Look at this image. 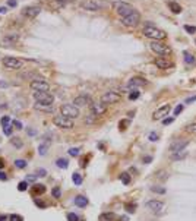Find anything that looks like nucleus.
<instances>
[{"label":"nucleus","mask_w":196,"mask_h":221,"mask_svg":"<svg viewBox=\"0 0 196 221\" xmlns=\"http://www.w3.org/2000/svg\"><path fill=\"white\" fill-rule=\"evenodd\" d=\"M142 34H144L147 38H151L152 41H161V40H164V38L167 37V34L164 32L163 29L157 28L155 25H152V24L145 25L144 29H142Z\"/></svg>","instance_id":"obj_1"},{"label":"nucleus","mask_w":196,"mask_h":221,"mask_svg":"<svg viewBox=\"0 0 196 221\" xmlns=\"http://www.w3.org/2000/svg\"><path fill=\"white\" fill-rule=\"evenodd\" d=\"M149 49L152 50L155 54L161 56V57H167V56H171V47L164 44L161 41H151L149 42Z\"/></svg>","instance_id":"obj_2"},{"label":"nucleus","mask_w":196,"mask_h":221,"mask_svg":"<svg viewBox=\"0 0 196 221\" xmlns=\"http://www.w3.org/2000/svg\"><path fill=\"white\" fill-rule=\"evenodd\" d=\"M113 9H114V12L120 18L129 16L130 13H133V12L136 10L130 3H126V2H114V3H113Z\"/></svg>","instance_id":"obj_3"},{"label":"nucleus","mask_w":196,"mask_h":221,"mask_svg":"<svg viewBox=\"0 0 196 221\" xmlns=\"http://www.w3.org/2000/svg\"><path fill=\"white\" fill-rule=\"evenodd\" d=\"M82 9L90 10V12H98L107 8V2L106 0H85L81 3Z\"/></svg>","instance_id":"obj_4"},{"label":"nucleus","mask_w":196,"mask_h":221,"mask_svg":"<svg viewBox=\"0 0 196 221\" xmlns=\"http://www.w3.org/2000/svg\"><path fill=\"white\" fill-rule=\"evenodd\" d=\"M60 111H62V114L66 116V117H69V119H78L79 116H81V111H79V108L75 106V104H63V106L60 107Z\"/></svg>","instance_id":"obj_5"},{"label":"nucleus","mask_w":196,"mask_h":221,"mask_svg":"<svg viewBox=\"0 0 196 221\" xmlns=\"http://www.w3.org/2000/svg\"><path fill=\"white\" fill-rule=\"evenodd\" d=\"M120 22H122L124 26H127V28H135V26H138L139 22H140V13H139L138 10H135V12L130 13L129 16L120 18Z\"/></svg>","instance_id":"obj_6"},{"label":"nucleus","mask_w":196,"mask_h":221,"mask_svg":"<svg viewBox=\"0 0 196 221\" xmlns=\"http://www.w3.org/2000/svg\"><path fill=\"white\" fill-rule=\"evenodd\" d=\"M53 123L60 127V129H72L73 127V120L72 119H69V117H66L63 114H59V116H54L53 117Z\"/></svg>","instance_id":"obj_7"},{"label":"nucleus","mask_w":196,"mask_h":221,"mask_svg":"<svg viewBox=\"0 0 196 221\" xmlns=\"http://www.w3.org/2000/svg\"><path fill=\"white\" fill-rule=\"evenodd\" d=\"M3 66L10 70H16L24 66V60L18 57H12V56H6V57H3Z\"/></svg>","instance_id":"obj_8"},{"label":"nucleus","mask_w":196,"mask_h":221,"mask_svg":"<svg viewBox=\"0 0 196 221\" xmlns=\"http://www.w3.org/2000/svg\"><path fill=\"white\" fill-rule=\"evenodd\" d=\"M122 98V95H120V92H117V91H107L103 94V97H101V103H104V104H116V103H119Z\"/></svg>","instance_id":"obj_9"},{"label":"nucleus","mask_w":196,"mask_h":221,"mask_svg":"<svg viewBox=\"0 0 196 221\" xmlns=\"http://www.w3.org/2000/svg\"><path fill=\"white\" fill-rule=\"evenodd\" d=\"M35 101L38 103H44V104H53L54 103V97L51 92H46V91H35L32 94Z\"/></svg>","instance_id":"obj_10"},{"label":"nucleus","mask_w":196,"mask_h":221,"mask_svg":"<svg viewBox=\"0 0 196 221\" xmlns=\"http://www.w3.org/2000/svg\"><path fill=\"white\" fill-rule=\"evenodd\" d=\"M29 87H31V90L32 91H46V92H49L50 90V85L49 82L46 81V79H35V81H31L29 82Z\"/></svg>","instance_id":"obj_11"},{"label":"nucleus","mask_w":196,"mask_h":221,"mask_svg":"<svg viewBox=\"0 0 196 221\" xmlns=\"http://www.w3.org/2000/svg\"><path fill=\"white\" fill-rule=\"evenodd\" d=\"M189 145V141L188 139H177L174 141L171 145H170V152L171 154H177V152H181L184 151V148Z\"/></svg>","instance_id":"obj_12"},{"label":"nucleus","mask_w":196,"mask_h":221,"mask_svg":"<svg viewBox=\"0 0 196 221\" xmlns=\"http://www.w3.org/2000/svg\"><path fill=\"white\" fill-rule=\"evenodd\" d=\"M90 108H91V113L94 116H101V114H104L106 113V110H107V106L104 104V103H91L90 104Z\"/></svg>","instance_id":"obj_13"},{"label":"nucleus","mask_w":196,"mask_h":221,"mask_svg":"<svg viewBox=\"0 0 196 221\" xmlns=\"http://www.w3.org/2000/svg\"><path fill=\"white\" fill-rule=\"evenodd\" d=\"M18 40H19V34H9L0 41V46L2 47H12V46L16 44Z\"/></svg>","instance_id":"obj_14"},{"label":"nucleus","mask_w":196,"mask_h":221,"mask_svg":"<svg viewBox=\"0 0 196 221\" xmlns=\"http://www.w3.org/2000/svg\"><path fill=\"white\" fill-rule=\"evenodd\" d=\"M40 13H41V8H38V6H26V8L22 9V15L26 18H35Z\"/></svg>","instance_id":"obj_15"},{"label":"nucleus","mask_w":196,"mask_h":221,"mask_svg":"<svg viewBox=\"0 0 196 221\" xmlns=\"http://www.w3.org/2000/svg\"><path fill=\"white\" fill-rule=\"evenodd\" d=\"M91 103H92V101H91L90 95H88V94H82V95L75 97L72 104H75L76 107H83V106H86V104H91Z\"/></svg>","instance_id":"obj_16"},{"label":"nucleus","mask_w":196,"mask_h":221,"mask_svg":"<svg viewBox=\"0 0 196 221\" xmlns=\"http://www.w3.org/2000/svg\"><path fill=\"white\" fill-rule=\"evenodd\" d=\"M145 206H147L148 209L154 211V212H160V211L164 208V202L157 201V199H151V201H148L147 204H145Z\"/></svg>","instance_id":"obj_17"},{"label":"nucleus","mask_w":196,"mask_h":221,"mask_svg":"<svg viewBox=\"0 0 196 221\" xmlns=\"http://www.w3.org/2000/svg\"><path fill=\"white\" fill-rule=\"evenodd\" d=\"M168 111H170V104H165V106L160 107L158 110L154 111V114H152V119L154 120H160V119H164L165 116L168 114Z\"/></svg>","instance_id":"obj_18"},{"label":"nucleus","mask_w":196,"mask_h":221,"mask_svg":"<svg viewBox=\"0 0 196 221\" xmlns=\"http://www.w3.org/2000/svg\"><path fill=\"white\" fill-rule=\"evenodd\" d=\"M145 85H147V81L144 78H139V76L132 78L130 81L127 82V88H133V90H136L139 87H145Z\"/></svg>","instance_id":"obj_19"},{"label":"nucleus","mask_w":196,"mask_h":221,"mask_svg":"<svg viewBox=\"0 0 196 221\" xmlns=\"http://www.w3.org/2000/svg\"><path fill=\"white\" fill-rule=\"evenodd\" d=\"M154 65H155L158 69H168V67L173 66V63L170 60H165V59H163V57H157L155 60H154Z\"/></svg>","instance_id":"obj_20"},{"label":"nucleus","mask_w":196,"mask_h":221,"mask_svg":"<svg viewBox=\"0 0 196 221\" xmlns=\"http://www.w3.org/2000/svg\"><path fill=\"white\" fill-rule=\"evenodd\" d=\"M34 108H35L37 111H46V113H50V111L54 110L53 104H44V103H38V101H35Z\"/></svg>","instance_id":"obj_21"},{"label":"nucleus","mask_w":196,"mask_h":221,"mask_svg":"<svg viewBox=\"0 0 196 221\" xmlns=\"http://www.w3.org/2000/svg\"><path fill=\"white\" fill-rule=\"evenodd\" d=\"M73 202H75V205L76 206H79V208H85L86 205H88V198L86 196H83V195H78V196H75V199H73Z\"/></svg>","instance_id":"obj_22"},{"label":"nucleus","mask_w":196,"mask_h":221,"mask_svg":"<svg viewBox=\"0 0 196 221\" xmlns=\"http://www.w3.org/2000/svg\"><path fill=\"white\" fill-rule=\"evenodd\" d=\"M49 148H50V141H44V142H41L40 145H38V154H40L41 157L47 155Z\"/></svg>","instance_id":"obj_23"},{"label":"nucleus","mask_w":196,"mask_h":221,"mask_svg":"<svg viewBox=\"0 0 196 221\" xmlns=\"http://www.w3.org/2000/svg\"><path fill=\"white\" fill-rule=\"evenodd\" d=\"M31 192H32L34 196H38V195H42V193H46V186L44 185H38V183H35L31 189Z\"/></svg>","instance_id":"obj_24"},{"label":"nucleus","mask_w":196,"mask_h":221,"mask_svg":"<svg viewBox=\"0 0 196 221\" xmlns=\"http://www.w3.org/2000/svg\"><path fill=\"white\" fill-rule=\"evenodd\" d=\"M56 165H57L59 168H67L69 167V161H67V158H57Z\"/></svg>","instance_id":"obj_25"},{"label":"nucleus","mask_w":196,"mask_h":221,"mask_svg":"<svg viewBox=\"0 0 196 221\" xmlns=\"http://www.w3.org/2000/svg\"><path fill=\"white\" fill-rule=\"evenodd\" d=\"M168 6H170L173 13H180V12H181V6H180L179 3H176V2H170Z\"/></svg>","instance_id":"obj_26"},{"label":"nucleus","mask_w":196,"mask_h":221,"mask_svg":"<svg viewBox=\"0 0 196 221\" xmlns=\"http://www.w3.org/2000/svg\"><path fill=\"white\" fill-rule=\"evenodd\" d=\"M184 131L188 132L189 135H195L196 136V122L195 123H189L188 126L184 127Z\"/></svg>","instance_id":"obj_27"},{"label":"nucleus","mask_w":196,"mask_h":221,"mask_svg":"<svg viewBox=\"0 0 196 221\" xmlns=\"http://www.w3.org/2000/svg\"><path fill=\"white\" fill-rule=\"evenodd\" d=\"M116 215L113 212H106V214H101V217H100V220L101 221H111L114 220Z\"/></svg>","instance_id":"obj_28"},{"label":"nucleus","mask_w":196,"mask_h":221,"mask_svg":"<svg viewBox=\"0 0 196 221\" xmlns=\"http://www.w3.org/2000/svg\"><path fill=\"white\" fill-rule=\"evenodd\" d=\"M151 192H154V193H160V195H164L167 190L164 186H151Z\"/></svg>","instance_id":"obj_29"},{"label":"nucleus","mask_w":196,"mask_h":221,"mask_svg":"<svg viewBox=\"0 0 196 221\" xmlns=\"http://www.w3.org/2000/svg\"><path fill=\"white\" fill-rule=\"evenodd\" d=\"M72 180H73V183L76 185V186H79V185H82V176L79 174V173H73Z\"/></svg>","instance_id":"obj_30"},{"label":"nucleus","mask_w":196,"mask_h":221,"mask_svg":"<svg viewBox=\"0 0 196 221\" xmlns=\"http://www.w3.org/2000/svg\"><path fill=\"white\" fill-rule=\"evenodd\" d=\"M184 54V62L188 63V65H192V63H195V57L190 54V53H188V51H184L183 53Z\"/></svg>","instance_id":"obj_31"},{"label":"nucleus","mask_w":196,"mask_h":221,"mask_svg":"<svg viewBox=\"0 0 196 221\" xmlns=\"http://www.w3.org/2000/svg\"><path fill=\"white\" fill-rule=\"evenodd\" d=\"M120 180H122L123 185H129V183H130V176H129V173H122Z\"/></svg>","instance_id":"obj_32"},{"label":"nucleus","mask_w":196,"mask_h":221,"mask_svg":"<svg viewBox=\"0 0 196 221\" xmlns=\"http://www.w3.org/2000/svg\"><path fill=\"white\" fill-rule=\"evenodd\" d=\"M188 155V152L186 151H181V152H177V154H173V160L174 161H177V160H181V158H184V157Z\"/></svg>","instance_id":"obj_33"},{"label":"nucleus","mask_w":196,"mask_h":221,"mask_svg":"<svg viewBox=\"0 0 196 221\" xmlns=\"http://www.w3.org/2000/svg\"><path fill=\"white\" fill-rule=\"evenodd\" d=\"M139 97H140V92H139L138 90H133V91H130V94H129V100H132V101H135V100H138Z\"/></svg>","instance_id":"obj_34"},{"label":"nucleus","mask_w":196,"mask_h":221,"mask_svg":"<svg viewBox=\"0 0 196 221\" xmlns=\"http://www.w3.org/2000/svg\"><path fill=\"white\" fill-rule=\"evenodd\" d=\"M26 164L28 163L25 160H15V167H18V168H25Z\"/></svg>","instance_id":"obj_35"},{"label":"nucleus","mask_w":196,"mask_h":221,"mask_svg":"<svg viewBox=\"0 0 196 221\" xmlns=\"http://www.w3.org/2000/svg\"><path fill=\"white\" fill-rule=\"evenodd\" d=\"M10 144L13 145V147H18V148H22V141L19 139V138H13V139H10Z\"/></svg>","instance_id":"obj_36"},{"label":"nucleus","mask_w":196,"mask_h":221,"mask_svg":"<svg viewBox=\"0 0 196 221\" xmlns=\"http://www.w3.org/2000/svg\"><path fill=\"white\" fill-rule=\"evenodd\" d=\"M12 132H13V127H12L10 124H8V126H3V133H5L6 136H10V135H12Z\"/></svg>","instance_id":"obj_37"},{"label":"nucleus","mask_w":196,"mask_h":221,"mask_svg":"<svg viewBox=\"0 0 196 221\" xmlns=\"http://www.w3.org/2000/svg\"><path fill=\"white\" fill-rule=\"evenodd\" d=\"M18 189L21 190V192H25L26 189H28V182L26 180H24V182H21L19 185H18Z\"/></svg>","instance_id":"obj_38"},{"label":"nucleus","mask_w":196,"mask_h":221,"mask_svg":"<svg viewBox=\"0 0 196 221\" xmlns=\"http://www.w3.org/2000/svg\"><path fill=\"white\" fill-rule=\"evenodd\" d=\"M0 123H2V126H8L9 123H10V117H9V116H2Z\"/></svg>","instance_id":"obj_39"},{"label":"nucleus","mask_w":196,"mask_h":221,"mask_svg":"<svg viewBox=\"0 0 196 221\" xmlns=\"http://www.w3.org/2000/svg\"><path fill=\"white\" fill-rule=\"evenodd\" d=\"M124 208H126V211H127V212H135V209H136V205L135 204H126L124 205Z\"/></svg>","instance_id":"obj_40"},{"label":"nucleus","mask_w":196,"mask_h":221,"mask_svg":"<svg viewBox=\"0 0 196 221\" xmlns=\"http://www.w3.org/2000/svg\"><path fill=\"white\" fill-rule=\"evenodd\" d=\"M67 221H79V217L75 212H69L67 214Z\"/></svg>","instance_id":"obj_41"},{"label":"nucleus","mask_w":196,"mask_h":221,"mask_svg":"<svg viewBox=\"0 0 196 221\" xmlns=\"http://www.w3.org/2000/svg\"><path fill=\"white\" fill-rule=\"evenodd\" d=\"M79 151H81L79 148H70V149H69V155L78 157V155H79Z\"/></svg>","instance_id":"obj_42"},{"label":"nucleus","mask_w":196,"mask_h":221,"mask_svg":"<svg viewBox=\"0 0 196 221\" xmlns=\"http://www.w3.org/2000/svg\"><path fill=\"white\" fill-rule=\"evenodd\" d=\"M157 177L161 179V180H167V179H168V174H167L165 172H158L157 173Z\"/></svg>","instance_id":"obj_43"},{"label":"nucleus","mask_w":196,"mask_h":221,"mask_svg":"<svg viewBox=\"0 0 196 221\" xmlns=\"http://www.w3.org/2000/svg\"><path fill=\"white\" fill-rule=\"evenodd\" d=\"M9 221H24V220H22L21 215H18V214H12V215L9 217Z\"/></svg>","instance_id":"obj_44"},{"label":"nucleus","mask_w":196,"mask_h":221,"mask_svg":"<svg viewBox=\"0 0 196 221\" xmlns=\"http://www.w3.org/2000/svg\"><path fill=\"white\" fill-rule=\"evenodd\" d=\"M184 29L188 31L189 34H195L196 32V26H190V25H184Z\"/></svg>","instance_id":"obj_45"},{"label":"nucleus","mask_w":196,"mask_h":221,"mask_svg":"<svg viewBox=\"0 0 196 221\" xmlns=\"http://www.w3.org/2000/svg\"><path fill=\"white\" fill-rule=\"evenodd\" d=\"M148 139L151 141V142H155V141L158 139V135H157L155 132H151V133H149V136H148Z\"/></svg>","instance_id":"obj_46"},{"label":"nucleus","mask_w":196,"mask_h":221,"mask_svg":"<svg viewBox=\"0 0 196 221\" xmlns=\"http://www.w3.org/2000/svg\"><path fill=\"white\" fill-rule=\"evenodd\" d=\"M35 174H37V176H40V177H44V176H47V172H46L44 168H38V170L35 172Z\"/></svg>","instance_id":"obj_47"},{"label":"nucleus","mask_w":196,"mask_h":221,"mask_svg":"<svg viewBox=\"0 0 196 221\" xmlns=\"http://www.w3.org/2000/svg\"><path fill=\"white\" fill-rule=\"evenodd\" d=\"M181 110H183V104H179V106L174 108V116H179L181 113Z\"/></svg>","instance_id":"obj_48"},{"label":"nucleus","mask_w":196,"mask_h":221,"mask_svg":"<svg viewBox=\"0 0 196 221\" xmlns=\"http://www.w3.org/2000/svg\"><path fill=\"white\" fill-rule=\"evenodd\" d=\"M37 177H38L37 174H29V176H26V179H25V180L29 183V182H35V179H37Z\"/></svg>","instance_id":"obj_49"},{"label":"nucleus","mask_w":196,"mask_h":221,"mask_svg":"<svg viewBox=\"0 0 196 221\" xmlns=\"http://www.w3.org/2000/svg\"><path fill=\"white\" fill-rule=\"evenodd\" d=\"M173 122H174V117H167V119H164L163 120V124L167 126V124H170V123H173Z\"/></svg>","instance_id":"obj_50"},{"label":"nucleus","mask_w":196,"mask_h":221,"mask_svg":"<svg viewBox=\"0 0 196 221\" xmlns=\"http://www.w3.org/2000/svg\"><path fill=\"white\" fill-rule=\"evenodd\" d=\"M13 126L16 127L18 131H21V129H22V123L19 122V120H13Z\"/></svg>","instance_id":"obj_51"},{"label":"nucleus","mask_w":196,"mask_h":221,"mask_svg":"<svg viewBox=\"0 0 196 221\" xmlns=\"http://www.w3.org/2000/svg\"><path fill=\"white\" fill-rule=\"evenodd\" d=\"M53 196H54V198H60V189H59V188L53 189Z\"/></svg>","instance_id":"obj_52"},{"label":"nucleus","mask_w":196,"mask_h":221,"mask_svg":"<svg viewBox=\"0 0 196 221\" xmlns=\"http://www.w3.org/2000/svg\"><path fill=\"white\" fill-rule=\"evenodd\" d=\"M35 205H37V206H40V208H46V206H47V204L41 202V201H38V199H35Z\"/></svg>","instance_id":"obj_53"},{"label":"nucleus","mask_w":196,"mask_h":221,"mask_svg":"<svg viewBox=\"0 0 196 221\" xmlns=\"http://www.w3.org/2000/svg\"><path fill=\"white\" fill-rule=\"evenodd\" d=\"M56 3H59V6H63V5H66L67 2H70V0H54Z\"/></svg>","instance_id":"obj_54"},{"label":"nucleus","mask_w":196,"mask_h":221,"mask_svg":"<svg viewBox=\"0 0 196 221\" xmlns=\"http://www.w3.org/2000/svg\"><path fill=\"white\" fill-rule=\"evenodd\" d=\"M0 221H9V217L5 214H0Z\"/></svg>","instance_id":"obj_55"},{"label":"nucleus","mask_w":196,"mask_h":221,"mask_svg":"<svg viewBox=\"0 0 196 221\" xmlns=\"http://www.w3.org/2000/svg\"><path fill=\"white\" fill-rule=\"evenodd\" d=\"M0 180H8V176L3 172H0Z\"/></svg>","instance_id":"obj_56"},{"label":"nucleus","mask_w":196,"mask_h":221,"mask_svg":"<svg viewBox=\"0 0 196 221\" xmlns=\"http://www.w3.org/2000/svg\"><path fill=\"white\" fill-rule=\"evenodd\" d=\"M193 101H196V95H195V97H190V98L186 100V104H189V103H193Z\"/></svg>","instance_id":"obj_57"},{"label":"nucleus","mask_w":196,"mask_h":221,"mask_svg":"<svg viewBox=\"0 0 196 221\" xmlns=\"http://www.w3.org/2000/svg\"><path fill=\"white\" fill-rule=\"evenodd\" d=\"M8 5L9 6H16V0H9Z\"/></svg>","instance_id":"obj_58"},{"label":"nucleus","mask_w":196,"mask_h":221,"mask_svg":"<svg viewBox=\"0 0 196 221\" xmlns=\"http://www.w3.org/2000/svg\"><path fill=\"white\" fill-rule=\"evenodd\" d=\"M149 161H152V157H145V158H144V163H149Z\"/></svg>","instance_id":"obj_59"},{"label":"nucleus","mask_w":196,"mask_h":221,"mask_svg":"<svg viewBox=\"0 0 196 221\" xmlns=\"http://www.w3.org/2000/svg\"><path fill=\"white\" fill-rule=\"evenodd\" d=\"M6 12H8V8H6V6H5V8H0V15H2V13H6Z\"/></svg>","instance_id":"obj_60"},{"label":"nucleus","mask_w":196,"mask_h":221,"mask_svg":"<svg viewBox=\"0 0 196 221\" xmlns=\"http://www.w3.org/2000/svg\"><path fill=\"white\" fill-rule=\"evenodd\" d=\"M2 168H5V161L0 158V170H2Z\"/></svg>","instance_id":"obj_61"},{"label":"nucleus","mask_w":196,"mask_h":221,"mask_svg":"<svg viewBox=\"0 0 196 221\" xmlns=\"http://www.w3.org/2000/svg\"><path fill=\"white\" fill-rule=\"evenodd\" d=\"M120 221H129V218H127V217H122V218H120Z\"/></svg>","instance_id":"obj_62"}]
</instances>
